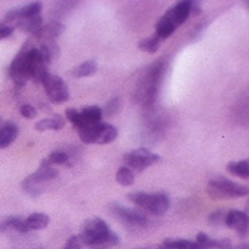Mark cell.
Instances as JSON below:
<instances>
[{
	"label": "cell",
	"instance_id": "obj_9",
	"mask_svg": "<svg viewBox=\"0 0 249 249\" xmlns=\"http://www.w3.org/2000/svg\"><path fill=\"white\" fill-rule=\"evenodd\" d=\"M45 86V92H46V97L51 103L53 104H62L69 101L70 98V92L69 88L66 85V82L62 80L59 76L55 74H48L46 79L42 83Z\"/></svg>",
	"mask_w": 249,
	"mask_h": 249
},
{
	"label": "cell",
	"instance_id": "obj_15",
	"mask_svg": "<svg viewBox=\"0 0 249 249\" xmlns=\"http://www.w3.org/2000/svg\"><path fill=\"white\" fill-rule=\"evenodd\" d=\"M190 3L192 2H189V0H182V2H178L174 8H171L168 11L177 27L182 25L187 19H189V17H190Z\"/></svg>",
	"mask_w": 249,
	"mask_h": 249
},
{
	"label": "cell",
	"instance_id": "obj_17",
	"mask_svg": "<svg viewBox=\"0 0 249 249\" xmlns=\"http://www.w3.org/2000/svg\"><path fill=\"white\" fill-rule=\"evenodd\" d=\"M24 221H25L27 231H31V230H43L45 227H48L51 218H49V215H46L43 212H35V213H31L30 216H27Z\"/></svg>",
	"mask_w": 249,
	"mask_h": 249
},
{
	"label": "cell",
	"instance_id": "obj_33",
	"mask_svg": "<svg viewBox=\"0 0 249 249\" xmlns=\"http://www.w3.org/2000/svg\"><path fill=\"white\" fill-rule=\"evenodd\" d=\"M82 242H80V239H79V236H71L69 240H67V243L64 245V248L62 249H82Z\"/></svg>",
	"mask_w": 249,
	"mask_h": 249
},
{
	"label": "cell",
	"instance_id": "obj_14",
	"mask_svg": "<svg viewBox=\"0 0 249 249\" xmlns=\"http://www.w3.org/2000/svg\"><path fill=\"white\" fill-rule=\"evenodd\" d=\"M18 137V126L14 122H3L0 126V148L9 147Z\"/></svg>",
	"mask_w": 249,
	"mask_h": 249
},
{
	"label": "cell",
	"instance_id": "obj_23",
	"mask_svg": "<svg viewBox=\"0 0 249 249\" xmlns=\"http://www.w3.org/2000/svg\"><path fill=\"white\" fill-rule=\"evenodd\" d=\"M97 69H98L97 62H95V61H92V59H89V61H85L83 64L74 67V69L70 71V74H71L73 77H77V79H80V77H88V76H92L93 73H95Z\"/></svg>",
	"mask_w": 249,
	"mask_h": 249
},
{
	"label": "cell",
	"instance_id": "obj_5",
	"mask_svg": "<svg viewBox=\"0 0 249 249\" xmlns=\"http://www.w3.org/2000/svg\"><path fill=\"white\" fill-rule=\"evenodd\" d=\"M249 189L246 185L233 182L227 178L218 177L212 178L208 185V195L212 199H230V197H243L246 196Z\"/></svg>",
	"mask_w": 249,
	"mask_h": 249
},
{
	"label": "cell",
	"instance_id": "obj_25",
	"mask_svg": "<svg viewBox=\"0 0 249 249\" xmlns=\"http://www.w3.org/2000/svg\"><path fill=\"white\" fill-rule=\"evenodd\" d=\"M138 48L144 52H148V53H154L158 52L159 48H160V40L158 39V36L153 35V36H148L142 40L138 42Z\"/></svg>",
	"mask_w": 249,
	"mask_h": 249
},
{
	"label": "cell",
	"instance_id": "obj_24",
	"mask_svg": "<svg viewBox=\"0 0 249 249\" xmlns=\"http://www.w3.org/2000/svg\"><path fill=\"white\" fill-rule=\"evenodd\" d=\"M227 169L234 177H240V178H248L249 177V163H248V160L230 162L227 165Z\"/></svg>",
	"mask_w": 249,
	"mask_h": 249
},
{
	"label": "cell",
	"instance_id": "obj_19",
	"mask_svg": "<svg viewBox=\"0 0 249 249\" xmlns=\"http://www.w3.org/2000/svg\"><path fill=\"white\" fill-rule=\"evenodd\" d=\"M18 28L21 31H25L28 35H36L37 31L40 30V27L43 25V19L40 15H36V17H30V18H22L17 22Z\"/></svg>",
	"mask_w": 249,
	"mask_h": 249
},
{
	"label": "cell",
	"instance_id": "obj_7",
	"mask_svg": "<svg viewBox=\"0 0 249 249\" xmlns=\"http://www.w3.org/2000/svg\"><path fill=\"white\" fill-rule=\"evenodd\" d=\"M31 48H35L33 40H27L9 66V76L15 80L18 86H24L25 82L30 79V67L27 61V53Z\"/></svg>",
	"mask_w": 249,
	"mask_h": 249
},
{
	"label": "cell",
	"instance_id": "obj_22",
	"mask_svg": "<svg viewBox=\"0 0 249 249\" xmlns=\"http://www.w3.org/2000/svg\"><path fill=\"white\" fill-rule=\"evenodd\" d=\"M158 249H200V246L193 240L185 239H166L158 246Z\"/></svg>",
	"mask_w": 249,
	"mask_h": 249
},
{
	"label": "cell",
	"instance_id": "obj_29",
	"mask_svg": "<svg viewBox=\"0 0 249 249\" xmlns=\"http://www.w3.org/2000/svg\"><path fill=\"white\" fill-rule=\"evenodd\" d=\"M6 229L15 230L18 233H27V227H25V221L21 216H9L6 221H3Z\"/></svg>",
	"mask_w": 249,
	"mask_h": 249
},
{
	"label": "cell",
	"instance_id": "obj_37",
	"mask_svg": "<svg viewBox=\"0 0 249 249\" xmlns=\"http://www.w3.org/2000/svg\"><path fill=\"white\" fill-rule=\"evenodd\" d=\"M200 12H202V6H200L197 2H192V3H190V17L199 15Z\"/></svg>",
	"mask_w": 249,
	"mask_h": 249
},
{
	"label": "cell",
	"instance_id": "obj_20",
	"mask_svg": "<svg viewBox=\"0 0 249 249\" xmlns=\"http://www.w3.org/2000/svg\"><path fill=\"white\" fill-rule=\"evenodd\" d=\"M66 126V120L62 119L61 116H52V117H46V119H42L36 123V129L39 132H43V131H48V129H52V131H59Z\"/></svg>",
	"mask_w": 249,
	"mask_h": 249
},
{
	"label": "cell",
	"instance_id": "obj_27",
	"mask_svg": "<svg viewBox=\"0 0 249 249\" xmlns=\"http://www.w3.org/2000/svg\"><path fill=\"white\" fill-rule=\"evenodd\" d=\"M48 162L53 165H69V156L64 150H55L48 156Z\"/></svg>",
	"mask_w": 249,
	"mask_h": 249
},
{
	"label": "cell",
	"instance_id": "obj_2",
	"mask_svg": "<svg viewBox=\"0 0 249 249\" xmlns=\"http://www.w3.org/2000/svg\"><path fill=\"white\" fill-rule=\"evenodd\" d=\"M79 239L82 245L92 248H110L120 242L119 236L111 231L101 218H89L82 224Z\"/></svg>",
	"mask_w": 249,
	"mask_h": 249
},
{
	"label": "cell",
	"instance_id": "obj_38",
	"mask_svg": "<svg viewBox=\"0 0 249 249\" xmlns=\"http://www.w3.org/2000/svg\"><path fill=\"white\" fill-rule=\"evenodd\" d=\"M231 249H249V245H248V243H240V245L233 246Z\"/></svg>",
	"mask_w": 249,
	"mask_h": 249
},
{
	"label": "cell",
	"instance_id": "obj_3",
	"mask_svg": "<svg viewBox=\"0 0 249 249\" xmlns=\"http://www.w3.org/2000/svg\"><path fill=\"white\" fill-rule=\"evenodd\" d=\"M56 177H58V171L48 162V159H43L40 162V168L35 174L28 175L21 182V187L28 196L36 197V196H40L45 192L46 184L49 181H52L53 178H56Z\"/></svg>",
	"mask_w": 249,
	"mask_h": 249
},
{
	"label": "cell",
	"instance_id": "obj_8",
	"mask_svg": "<svg viewBox=\"0 0 249 249\" xmlns=\"http://www.w3.org/2000/svg\"><path fill=\"white\" fill-rule=\"evenodd\" d=\"M159 156L151 153L150 150L147 148H137V150H132L129 153H126L123 156V162L126 165V168L135 175V174H140L142 172L145 168H148L150 165L159 162Z\"/></svg>",
	"mask_w": 249,
	"mask_h": 249
},
{
	"label": "cell",
	"instance_id": "obj_39",
	"mask_svg": "<svg viewBox=\"0 0 249 249\" xmlns=\"http://www.w3.org/2000/svg\"><path fill=\"white\" fill-rule=\"evenodd\" d=\"M8 229H6V226H5V223H0V233H3V231H6Z\"/></svg>",
	"mask_w": 249,
	"mask_h": 249
},
{
	"label": "cell",
	"instance_id": "obj_34",
	"mask_svg": "<svg viewBox=\"0 0 249 249\" xmlns=\"http://www.w3.org/2000/svg\"><path fill=\"white\" fill-rule=\"evenodd\" d=\"M66 117H67V120H70L74 124V126H76L77 122H79V110L77 108H67Z\"/></svg>",
	"mask_w": 249,
	"mask_h": 249
},
{
	"label": "cell",
	"instance_id": "obj_10",
	"mask_svg": "<svg viewBox=\"0 0 249 249\" xmlns=\"http://www.w3.org/2000/svg\"><path fill=\"white\" fill-rule=\"evenodd\" d=\"M224 224L233 230L237 231V234L240 237H245L248 234V227H249V220H248V215L246 212H242V211H229L226 213V220H224Z\"/></svg>",
	"mask_w": 249,
	"mask_h": 249
},
{
	"label": "cell",
	"instance_id": "obj_18",
	"mask_svg": "<svg viewBox=\"0 0 249 249\" xmlns=\"http://www.w3.org/2000/svg\"><path fill=\"white\" fill-rule=\"evenodd\" d=\"M117 129L110 123H100V128H98V134L95 138V144L104 145V144H110L117 138Z\"/></svg>",
	"mask_w": 249,
	"mask_h": 249
},
{
	"label": "cell",
	"instance_id": "obj_41",
	"mask_svg": "<svg viewBox=\"0 0 249 249\" xmlns=\"http://www.w3.org/2000/svg\"><path fill=\"white\" fill-rule=\"evenodd\" d=\"M138 249H148V248H138Z\"/></svg>",
	"mask_w": 249,
	"mask_h": 249
},
{
	"label": "cell",
	"instance_id": "obj_40",
	"mask_svg": "<svg viewBox=\"0 0 249 249\" xmlns=\"http://www.w3.org/2000/svg\"><path fill=\"white\" fill-rule=\"evenodd\" d=\"M2 123H3V120H2V119H0V126H2Z\"/></svg>",
	"mask_w": 249,
	"mask_h": 249
},
{
	"label": "cell",
	"instance_id": "obj_35",
	"mask_svg": "<svg viewBox=\"0 0 249 249\" xmlns=\"http://www.w3.org/2000/svg\"><path fill=\"white\" fill-rule=\"evenodd\" d=\"M12 31H14V28H12L11 25H8V24H5V22L0 24V37H2V39L9 37V36L12 35Z\"/></svg>",
	"mask_w": 249,
	"mask_h": 249
},
{
	"label": "cell",
	"instance_id": "obj_26",
	"mask_svg": "<svg viewBox=\"0 0 249 249\" xmlns=\"http://www.w3.org/2000/svg\"><path fill=\"white\" fill-rule=\"evenodd\" d=\"M134 174L126 168V166H123V168H120L117 172H116V181L120 184V185H123V187H129V185H132L134 184Z\"/></svg>",
	"mask_w": 249,
	"mask_h": 249
},
{
	"label": "cell",
	"instance_id": "obj_16",
	"mask_svg": "<svg viewBox=\"0 0 249 249\" xmlns=\"http://www.w3.org/2000/svg\"><path fill=\"white\" fill-rule=\"evenodd\" d=\"M175 30H177V25H175L172 17L169 15V12H166L158 22V27H156V36H158V39L162 42V40L168 39Z\"/></svg>",
	"mask_w": 249,
	"mask_h": 249
},
{
	"label": "cell",
	"instance_id": "obj_12",
	"mask_svg": "<svg viewBox=\"0 0 249 249\" xmlns=\"http://www.w3.org/2000/svg\"><path fill=\"white\" fill-rule=\"evenodd\" d=\"M103 119V111L97 106H86L82 110H79V122L76 128H83V126H92V124L101 123Z\"/></svg>",
	"mask_w": 249,
	"mask_h": 249
},
{
	"label": "cell",
	"instance_id": "obj_21",
	"mask_svg": "<svg viewBox=\"0 0 249 249\" xmlns=\"http://www.w3.org/2000/svg\"><path fill=\"white\" fill-rule=\"evenodd\" d=\"M37 49H39L40 56H42V59L45 61V64H46V66H49L51 62H52L53 59H56L58 55H59V46L56 45L55 40H53V42H42L40 46H39Z\"/></svg>",
	"mask_w": 249,
	"mask_h": 249
},
{
	"label": "cell",
	"instance_id": "obj_11",
	"mask_svg": "<svg viewBox=\"0 0 249 249\" xmlns=\"http://www.w3.org/2000/svg\"><path fill=\"white\" fill-rule=\"evenodd\" d=\"M42 8H43L42 3L35 2V3H28V5H25V6L12 9V11H9V12L5 15V24H8V22H18V21L22 19V18H30V17L40 15Z\"/></svg>",
	"mask_w": 249,
	"mask_h": 249
},
{
	"label": "cell",
	"instance_id": "obj_32",
	"mask_svg": "<svg viewBox=\"0 0 249 249\" xmlns=\"http://www.w3.org/2000/svg\"><path fill=\"white\" fill-rule=\"evenodd\" d=\"M19 113H21V116H24V117H27V119H35L36 114H37V110H36V107H33V106L24 104V106H21Z\"/></svg>",
	"mask_w": 249,
	"mask_h": 249
},
{
	"label": "cell",
	"instance_id": "obj_31",
	"mask_svg": "<svg viewBox=\"0 0 249 249\" xmlns=\"http://www.w3.org/2000/svg\"><path fill=\"white\" fill-rule=\"evenodd\" d=\"M226 211H216V212H212L209 215V224L212 226H220V224H224V220H226Z\"/></svg>",
	"mask_w": 249,
	"mask_h": 249
},
{
	"label": "cell",
	"instance_id": "obj_42",
	"mask_svg": "<svg viewBox=\"0 0 249 249\" xmlns=\"http://www.w3.org/2000/svg\"><path fill=\"white\" fill-rule=\"evenodd\" d=\"M0 39H2V37H0Z\"/></svg>",
	"mask_w": 249,
	"mask_h": 249
},
{
	"label": "cell",
	"instance_id": "obj_4",
	"mask_svg": "<svg viewBox=\"0 0 249 249\" xmlns=\"http://www.w3.org/2000/svg\"><path fill=\"white\" fill-rule=\"evenodd\" d=\"M132 203H135L138 208L153 213V215H163L169 206L171 200L166 193H144V192H134L126 196Z\"/></svg>",
	"mask_w": 249,
	"mask_h": 249
},
{
	"label": "cell",
	"instance_id": "obj_1",
	"mask_svg": "<svg viewBox=\"0 0 249 249\" xmlns=\"http://www.w3.org/2000/svg\"><path fill=\"white\" fill-rule=\"evenodd\" d=\"M165 70H166L165 61L159 59L158 62L148 66L140 74V79L137 80L132 92L134 101L137 104H140L141 107H148L156 101L165 77Z\"/></svg>",
	"mask_w": 249,
	"mask_h": 249
},
{
	"label": "cell",
	"instance_id": "obj_36",
	"mask_svg": "<svg viewBox=\"0 0 249 249\" xmlns=\"http://www.w3.org/2000/svg\"><path fill=\"white\" fill-rule=\"evenodd\" d=\"M233 245L230 242V239H218L215 243V249H231Z\"/></svg>",
	"mask_w": 249,
	"mask_h": 249
},
{
	"label": "cell",
	"instance_id": "obj_6",
	"mask_svg": "<svg viewBox=\"0 0 249 249\" xmlns=\"http://www.w3.org/2000/svg\"><path fill=\"white\" fill-rule=\"evenodd\" d=\"M110 213L119 220L120 223H123L124 226L128 227H138V229H144L150 224L148 216L138 209H131L126 206H122L119 203H111L108 206Z\"/></svg>",
	"mask_w": 249,
	"mask_h": 249
},
{
	"label": "cell",
	"instance_id": "obj_30",
	"mask_svg": "<svg viewBox=\"0 0 249 249\" xmlns=\"http://www.w3.org/2000/svg\"><path fill=\"white\" fill-rule=\"evenodd\" d=\"M195 242L200 246V249H215V243H216V240L209 237L206 233H199Z\"/></svg>",
	"mask_w": 249,
	"mask_h": 249
},
{
	"label": "cell",
	"instance_id": "obj_13",
	"mask_svg": "<svg viewBox=\"0 0 249 249\" xmlns=\"http://www.w3.org/2000/svg\"><path fill=\"white\" fill-rule=\"evenodd\" d=\"M62 33H64V25H62L59 21H51L46 25H42L37 33L33 35V37L37 39L40 43L42 42H53Z\"/></svg>",
	"mask_w": 249,
	"mask_h": 249
},
{
	"label": "cell",
	"instance_id": "obj_28",
	"mask_svg": "<svg viewBox=\"0 0 249 249\" xmlns=\"http://www.w3.org/2000/svg\"><path fill=\"white\" fill-rule=\"evenodd\" d=\"M120 108H122V98H120V97H114V98H111V100L106 104L104 110H101V111H103V116L111 117V116L117 114V113L120 111Z\"/></svg>",
	"mask_w": 249,
	"mask_h": 249
}]
</instances>
